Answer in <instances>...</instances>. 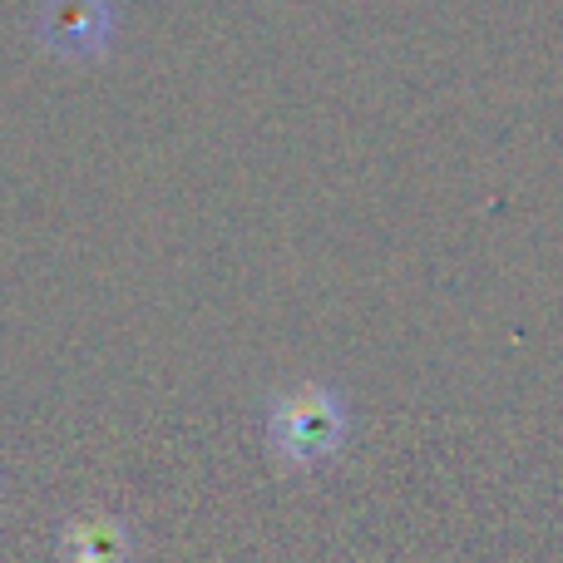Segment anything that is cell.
<instances>
[{
	"label": "cell",
	"instance_id": "obj_1",
	"mask_svg": "<svg viewBox=\"0 0 563 563\" xmlns=\"http://www.w3.org/2000/svg\"><path fill=\"white\" fill-rule=\"evenodd\" d=\"M341 440H346V406L327 386H297L267 410V445L297 470L331 460Z\"/></svg>",
	"mask_w": 563,
	"mask_h": 563
},
{
	"label": "cell",
	"instance_id": "obj_3",
	"mask_svg": "<svg viewBox=\"0 0 563 563\" xmlns=\"http://www.w3.org/2000/svg\"><path fill=\"white\" fill-rule=\"evenodd\" d=\"M129 529L119 519H75L59 539V563H124Z\"/></svg>",
	"mask_w": 563,
	"mask_h": 563
},
{
	"label": "cell",
	"instance_id": "obj_2",
	"mask_svg": "<svg viewBox=\"0 0 563 563\" xmlns=\"http://www.w3.org/2000/svg\"><path fill=\"white\" fill-rule=\"evenodd\" d=\"M35 25L55 55L95 59L114 35V5L109 0H40Z\"/></svg>",
	"mask_w": 563,
	"mask_h": 563
}]
</instances>
